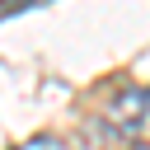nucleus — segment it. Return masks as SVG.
Segmentation results:
<instances>
[{
	"label": "nucleus",
	"instance_id": "nucleus-3",
	"mask_svg": "<svg viewBox=\"0 0 150 150\" xmlns=\"http://www.w3.org/2000/svg\"><path fill=\"white\" fill-rule=\"evenodd\" d=\"M5 14H14V0H0V19H5Z\"/></svg>",
	"mask_w": 150,
	"mask_h": 150
},
{
	"label": "nucleus",
	"instance_id": "nucleus-4",
	"mask_svg": "<svg viewBox=\"0 0 150 150\" xmlns=\"http://www.w3.org/2000/svg\"><path fill=\"white\" fill-rule=\"evenodd\" d=\"M131 150H150V145H131Z\"/></svg>",
	"mask_w": 150,
	"mask_h": 150
},
{
	"label": "nucleus",
	"instance_id": "nucleus-2",
	"mask_svg": "<svg viewBox=\"0 0 150 150\" xmlns=\"http://www.w3.org/2000/svg\"><path fill=\"white\" fill-rule=\"evenodd\" d=\"M14 150H70L61 136H28L23 145H14Z\"/></svg>",
	"mask_w": 150,
	"mask_h": 150
},
{
	"label": "nucleus",
	"instance_id": "nucleus-1",
	"mask_svg": "<svg viewBox=\"0 0 150 150\" xmlns=\"http://www.w3.org/2000/svg\"><path fill=\"white\" fill-rule=\"evenodd\" d=\"M145 112H150V89H141V84H131V80H117V84L103 94V108H98V117H103V127H108L112 136L136 131V127L145 122Z\"/></svg>",
	"mask_w": 150,
	"mask_h": 150
}]
</instances>
